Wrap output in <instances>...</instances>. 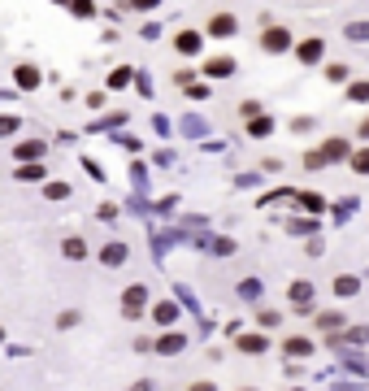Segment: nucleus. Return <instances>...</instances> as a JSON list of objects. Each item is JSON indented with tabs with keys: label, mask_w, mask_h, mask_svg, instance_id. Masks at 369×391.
Returning a JSON list of instances; mask_svg holds the SVG:
<instances>
[{
	"label": "nucleus",
	"mask_w": 369,
	"mask_h": 391,
	"mask_svg": "<svg viewBox=\"0 0 369 391\" xmlns=\"http://www.w3.org/2000/svg\"><path fill=\"white\" fill-rule=\"evenodd\" d=\"M334 291H339V296H357L361 283H357V279H339V283H334Z\"/></svg>",
	"instance_id": "20"
},
{
	"label": "nucleus",
	"mask_w": 369,
	"mask_h": 391,
	"mask_svg": "<svg viewBox=\"0 0 369 391\" xmlns=\"http://www.w3.org/2000/svg\"><path fill=\"white\" fill-rule=\"evenodd\" d=\"M287 352H291V356H309L313 344H309V339H287Z\"/></svg>",
	"instance_id": "18"
},
{
	"label": "nucleus",
	"mask_w": 369,
	"mask_h": 391,
	"mask_svg": "<svg viewBox=\"0 0 369 391\" xmlns=\"http://www.w3.org/2000/svg\"><path fill=\"white\" fill-rule=\"evenodd\" d=\"M204 74H208V78H231V74H235V57H208Z\"/></svg>",
	"instance_id": "6"
},
{
	"label": "nucleus",
	"mask_w": 369,
	"mask_h": 391,
	"mask_svg": "<svg viewBox=\"0 0 369 391\" xmlns=\"http://www.w3.org/2000/svg\"><path fill=\"white\" fill-rule=\"evenodd\" d=\"M322 157H326V161H343V157H352V148H348V139H326V148H322Z\"/></svg>",
	"instance_id": "11"
},
{
	"label": "nucleus",
	"mask_w": 369,
	"mask_h": 391,
	"mask_svg": "<svg viewBox=\"0 0 369 391\" xmlns=\"http://www.w3.org/2000/svg\"><path fill=\"white\" fill-rule=\"evenodd\" d=\"M174 48H179L183 57H196L204 48V40H200V31H179V35H174Z\"/></svg>",
	"instance_id": "4"
},
{
	"label": "nucleus",
	"mask_w": 369,
	"mask_h": 391,
	"mask_svg": "<svg viewBox=\"0 0 369 391\" xmlns=\"http://www.w3.org/2000/svg\"><path fill=\"white\" fill-rule=\"evenodd\" d=\"M61 252H66L70 261H83V257H87V248H83V239H78V235H74V239H66V243H61Z\"/></svg>",
	"instance_id": "14"
},
{
	"label": "nucleus",
	"mask_w": 369,
	"mask_h": 391,
	"mask_svg": "<svg viewBox=\"0 0 369 391\" xmlns=\"http://www.w3.org/2000/svg\"><path fill=\"white\" fill-rule=\"evenodd\" d=\"M44 148H48L44 139H35V144H18V148H13V157H18V161H39Z\"/></svg>",
	"instance_id": "10"
},
{
	"label": "nucleus",
	"mask_w": 369,
	"mask_h": 391,
	"mask_svg": "<svg viewBox=\"0 0 369 391\" xmlns=\"http://www.w3.org/2000/svg\"><path fill=\"white\" fill-rule=\"evenodd\" d=\"M152 318L161 322V326H174V322H179V304H174V300H161V304L152 309Z\"/></svg>",
	"instance_id": "9"
},
{
	"label": "nucleus",
	"mask_w": 369,
	"mask_h": 391,
	"mask_svg": "<svg viewBox=\"0 0 369 391\" xmlns=\"http://www.w3.org/2000/svg\"><path fill=\"white\" fill-rule=\"evenodd\" d=\"M239 348H244L248 356H256V352H265V339L261 335H239Z\"/></svg>",
	"instance_id": "13"
},
{
	"label": "nucleus",
	"mask_w": 369,
	"mask_h": 391,
	"mask_svg": "<svg viewBox=\"0 0 369 391\" xmlns=\"http://www.w3.org/2000/svg\"><path fill=\"white\" fill-rule=\"evenodd\" d=\"M156 5H161V0H131V9H143V13H152Z\"/></svg>",
	"instance_id": "30"
},
{
	"label": "nucleus",
	"mask_w": 369,
	"mask_h": 391,
	"mask_svg": "<svg viewBox=\"0 0 369 391\" xmlns=\"http://www.w3.org/2000/svg\"><path fill=\"white\" fill-rule=\"evenodd\" d=\"M143 309H148V287H143V283H131V287L122 291V318H126V322H139Z\"/></svg>",
	"instance_id": "1"
},
{
	"label": "nucleus",
	"mask_w": 369,
	"mask_h": 391,
	"mask_svg": "<svg viewBox=\"0 0 369 391\" xmlns=\"http://www.w3.org/2000/svg\"><path fill=\"white\" fill-rule=\"evenodd\" d=\"M53 5H74V0H53Z\"/></svg>",
	"instance_id": "33"
},
{
	"label": "nucleus",
	"mask_w": 369,
	"mask_h": 391,
	"mask_svg": "<svg viewBox=\"0 0 369 391\" xmlns=\"http://www.w3.org/2000/svg\"><path fill=\"white\" fill-rule=\"evenodd\" d=\"M352 170H357V174H369V148L352 153Z\"/></svg>",
	"instance_id": "19"
},
{
	"label": "nucleus",
	"mask_w": 369,
	"mask_h": 391,
	"mask_svg": "<svg viewBox=\"0 0 369 391\" xmlns=\"http://www.w3.org/2000/svg\"><path fill=\"white\" fill-rule=\"evenodd\" d=\"M187 348V335H179V331H174V335H161V339H156V352H161V356H179Z\"/></svg>",
	"instance_id": "7"
},
{
	"label": "nucleus",
	"mask_w": 369,
	"mask_h": 391,
	"mask_svg": "<svg viewBox=\"0 0 369 391\" xmlns=\"http://www.w3.org/2000/svg\"><path fill=\"white\" fill-rule=\"evenodd\" d=\"M261 48H265V53H291V31H287V26H269L265 31V35H261Z\"/></svg>",
	"instance_id": "2"
},
{
	"label": "nucleus",
	"mask_w": 369,
	"mask_h": 391,
	"mask_svg": "<svg viewBox=\"0 0 369 391\" xmlns=\"http://www.w3.org/2000/svg\"><path fill=\"white\" fill-rule=\"evenodd\" d=\"M296 57H300L304 65H317V61L326 57V44H322V40H304V44L296 48Z\"/></svg>",
	"instance_id": "5"
},
{
	"label": "nucleus",
	"mask_w": 369,
	"mask_h": 391,
	"mask_svg": "<svg viewBox=\"0 0 369 391\" xmlns=\"http://www.w3.org/2000/svg\"><path fill=\"white\" fill-rule=\"evenodd\" d=\"M48 170L39 166V161H35V166H30V161H22V166L18 170H13V178H18V183H39V178H44Z\"/></svg>",
	"instance_id": "8"
},
{
	"label": "nucleus",
	"mask_w": 369,
	"mask_h": 391,
	"mask_svg": "<svg viewBox=\"0 0 369 391\" xmlns=\"http://www.w3.org/2000/svg\"><path fill=\"white\" fill-rule=\"evenodd\" d=\"M348 65H339V61H334V65H326V78H330V83H348Z\"/></svg>",
	"instance_id": "17"
},
{
	"label": "nucleus",
	"mask_w": 369,
	"mask_h": 391,
	"mask_svg": "<svg viewBox=\"0 0 369 391\" xmlns=\"http://www.w3.org/2000/svg\"><path fill=\"white\" fill-rule=\"evenodd\" d=\"M100 261H105V266H122V261H126V248H122V243H109V248L100 252Z\"/></svg>",
	"instance_id": "15"
},
{
	"label": "nucleus",
	"mask_w": 369,
	"mask_h": 391,
	"mask_svg": "<svg viewBox=\"0 0 369 391\" xmlns=\"http://www.w3.org/2000/svg\"><path fill=\"white\" fill-rule=\"evenodd\" d=\"M66 196H70L66 183H53V187H48V200H66Z\"/></svg>",
	"instance_id": "26"
},
{
	"label": "nucleus",
	"mask_w": 369,
	"mask_h": 391,
	"mask_svg": "<svg viewBox=\"0 0 369 391\" xmlns=\"http://www.w3.org/2000/svg\"><path fill=\"white\" fill-rule=\"evenodd\" d=\"M317 326H326V331H334V326H339V313H322V318H317Z\"/></svg>",
	"instance_id": "29"
},
{
	"label": "nucleus",
	"mask_w": 369,
	"mask_h": 391,
	"mask_svg": "<svg viewBox=\"0 0 369 391\" xmlns=\"http://www.w3.org/2000/svg\"><path fill=\"white\" fill-rule=\"evenodd\" d=\"M131 391H148V383H139V387H131Z\"/></svg>",
	"instance_id": "32"
},
{
	"label": "nucleus",
	"mask_w": 369,
	"mask_h": 391,
	"mask_svg": "<svg viewBox=\"0 0 369 391\" xmlns=\"http://www.w3.org/2000/svg\"><path fill=\"white\" fill-rule=\"evenodd\" d=\"M231 35H239L235 13H217V18H208V40H231Z\"/></svg>",
	"instance_id": "3"
},
{
	"label": "nucleus",
	"mask_w": 369,
	"mask_h": 391,
	"mask_svg": "<svg viewBox=\"0 0 369 391\" xmlns=\"http://www.w3.org/2000/svg\"><path fill=\"white\" fill-rule=\"evenodd\" d=\"M191 391H213V383H196V387H191Z\"/></svg>",
	"instance_id": "31"
},
{
	"label": "nucleus",
	"mask_w": 369,
	"mask_h": 391,
	"mask_svg": "<svg viewBox=\"0 0 369 391\" xmlns=\"http://www.w3.org/2000/svg\"><path fill=\"white\" fill-rule=\"evenodd\" d=\"M13 78H18V87H39V70H35V65H18Z\"/></svg>",
	"instance_id": "12"
},
{
	"label": "nucleus",
	"mask_w": 369,
	"mask_h": 391,
	"mask_svg": "<svg viewBox=\"0 0 369 391\" xmlns=\"http://www.w3.org/2000/svg\"><path fill=\"white\" fill-rule=\"evenodd\" d=\"M57 326H61V331H70V326H78V313H74V309H70V313H61Z\"/></svg>",
	"instance_id": "28"
},
{
	"label": "nucleus",
	"mask_w": 369,
	"mask_h": 391,
	"mask_svg": "<svg viewBox=\"0 0 369 391\" xmlns=\"http://www.w3.org/2000/svg\"><path fill=\"white\" fill-rule=\"evenodd\" d=\"M74 13H78V18H91V13H96V5H91V0H74V5H70Z\"/></svg>",
	"instance_id": "24"
},
{
	"label": "nucleus",
	"mask_w": 369,
	"mask_h": 391,
	"mask_svg": "<svg viewBox=\"0 0 369 391\" xmlns=\"http://www.w3.org/2000/svg\"><path fill=\"white\" fill-rule=\"evenodd\" d=\"M269 130H274V122H269V118H256L252 122V135H269Z\"/></svg>",
	"instance_id": "27"
},
{
	"label": "nucleus",
	"mask_w": 369,
	"mask_h": 391,
	"mask_svg": "<svg viewBox=\"0 0 369 391\" xmlns=\"http://www.w3.org/2000/svg\"><path fill=\"white\" fill-rule=\"evenodd\" d=\"M343 35H348L352 44H369V22H352V26L343 31Z\"/></svg>",
	"instance_id": "16"
},
{
	"label": "nucleus",
	"mask_w": 369,
	"mask_h": 391,
	"mask_svg": "<svg viewBox=\"0 0 369 391\" xmlns=\"http://www.w3.org/2000/svg\"><path fill=\"white\" fill-rule=\"evenodd\" d=\"M361 135H369V122H365V126H361Z\"/></svg>",
	"instance_id": "34"
},
{
	"label": "nucleus",
	"mask_w": 369,
	"mask_h": 391,
	"mask_svg": "<svg viewBox=\"0 0 369 391\" xmlns=\"http://www.w3.org/2000/svg\"><path fill=\"white\" fill-rule=\"evenodd\" d=\"M304 166H309V170H322L326 157H322V153H304Z\"/></svg>",
	"instance_id": "25"
},
{
	"label": "nucleus",
	"mask_w": 369,
	"mask_h": 391,
	"mask_svg": "<svg viewBox=\"0 0 369 391\" xmlns=\"http://www.w3.org/2000/svg\"><path fill=\"white\" fill-rule=\"evenodd\" d=\"M348 101H369V83H352L348 87Z\"/></svg>",
	"instance_id": "23"
},
{
	"label": "nucleus",
	"mask_w": 369,
	"mask_h": 391,
	"mask_svg": "<svg viewBox=\"0 0 369 391\" xmlns=\"http://www.w3.org/2000/svg\"><path fill=\"white\" fill-rule=\"evenodd\" d=\"M309 296H313V287H309V283H296V287H291V300H296V304H304Z\"/></svg>",
	"instance_id": "22"
},
{
	"label": "nucleus",
	"mask_w": 369,
	"mask_h": 391,
	"mask_svg": "<svg viewBox=\"0 0 369 391\" xmlns=\"http://www.w3.org/2000/svg\"><path fill=\"white\" fill-rule=\"evenodd\" d=\"M126 83H131V65H118V74L109 78V87H126Z\"/></svg>",
	"instance_id": "21"
}]
</instances>
